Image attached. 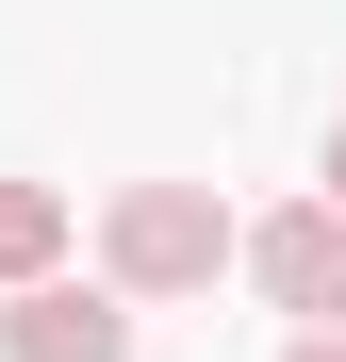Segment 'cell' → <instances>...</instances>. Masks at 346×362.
Masks as SVG:
<instances>
[{"label":"cell","mask_w":346,"mask_h":362,"mask_svg":"<svg viewBox=\"0 0 346 362\" xmlns=\"http://www.w3.org/2000/svg\"><path fill=\"white\" fill-rule=\"evenodd\" d=\"M231 264H248V230H231L214 181H115L99 198V280L115 296H214Z\"/></svg>","instance_id":"6da1fadb"},{"label":"cell","mask_w":346,"mask_h":362,"mask_svg":"<svg viewBox=\"0 0 346 362\" xmlns=\"http://www.w3.org/2000/svg\"><path fill=\"white\" fill-rule=\"evenodd\" d=\"M0 362H132V296H115V280H33V296H0Z\"/></svg>","instance_id":"7a4b0ae2"},{"label":"cell","mask_w":346,"mask_h":362,"mask_svg":"<svg viewBox=\"0 0 346 362\" xmlns=\"http://www.w3.org/2000/svg\"><path fill=\"white\" fill-rule=\"evenodd\" d=\"M248 280L280 296V313H313V329H346V214H330V198H297V214H264V230H248Z\"/></svg>","instance_id":"3957f363"},{"label":"cell","mask_w":346,"mask_h":362,"mask_svg":"<svg viewBox=\"0 0 346 362\" xmlns=\"http://www.w3.org/2000/svg\"><path fill=\"white\" fill-rule=\"evenodd\" d=\"M67 198H50V181H0V296H33V280H67Z\"/></svg>","instance_id":"277c9868"},{"label":"cell","mask_w":346,"mask_h":362,"mask_svg":"<svg viewBox=\"0 0 346 362\" xmlns=\"http://www.w3.org/2000/svg\"><path fill=\"white\" fill-rule=\"evenodd\" d=\"M280 362H346V329H297V346H280Z\"/></svg>","instance_id":"5b68a950"},{"label":"cell","mask_w":346,"mask_h":362,"mask_svg":"<svg viewBox=\"0 0 346 362\" xmlns=\"http://www.w3.org/2000/svg\"><path fill=\"white\" fill-rule=\"evenodd\" d=\"M330 214H346V132H330Z\"/></svg>","instance_id":"8992f818"}]
</instances>
